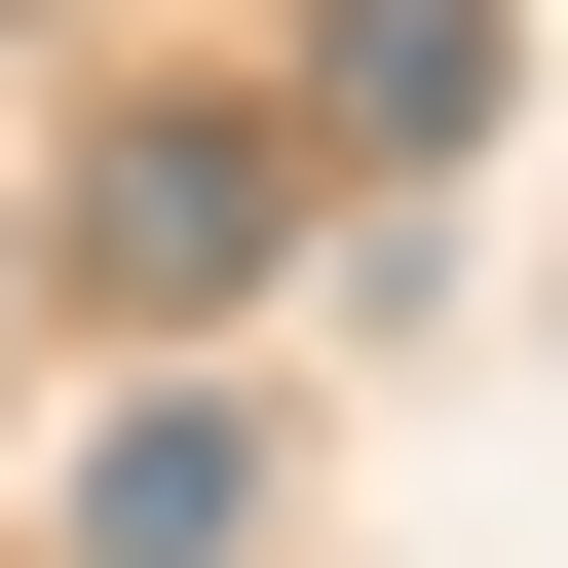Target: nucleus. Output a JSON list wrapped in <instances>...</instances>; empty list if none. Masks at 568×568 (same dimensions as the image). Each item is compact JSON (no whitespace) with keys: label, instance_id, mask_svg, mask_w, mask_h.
Masks as SVG:
<instances>
[{"label":"nucleus","instance_id":"f03ea898","mask_svg":"<svg viewBox=\"0 0 568 568\" xmlns=\"http://www.w3.org/2000/svg\"><path fill=\"white\" fill-rule=\"evenodd\" d=\"M227 530H265V417H227V379H152V417L77 455V568H227Z\"/></svg>","mask_w":568,"mask_h":568},{"label":"nucleus","instance_id":"7ed1b4c3","mask_svg":"<svg viewBox=\"0 0 568 568\" xmlns=\"http://www.w3.org/2000/svg\"><path fill=\"white\" fill-rule=\"evenodd\" d=\"M304 114H342V152H455V114H493V0H342Z\"/></svg>","mask_w":568,"mask_h":568},{"label":"nucleus","instance_id":"f257e3e1","mask_svg":"<svg viewBox=\"0 0 568 568\" xmlns=\"http://www.w3.org/2000/svg\"><path fill=\"white\" fill-rule=\"evenodd\" d=\"M77 265H114V304H227V265H265V114H114L77 152Z\"/></svg>","mask_w":568,"mask_h":568}]
</instances>
